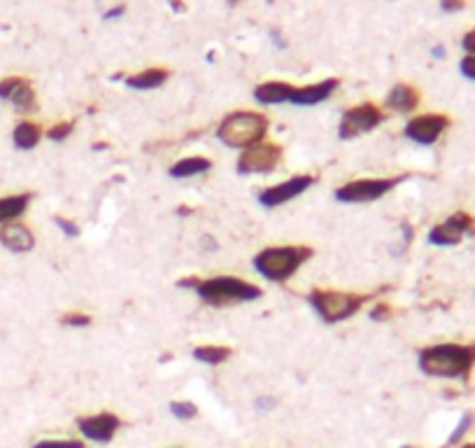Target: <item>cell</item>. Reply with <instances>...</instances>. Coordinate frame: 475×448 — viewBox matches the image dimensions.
Segmentation results:
<instances>
[{"label":"cell","mask_w":475,"mask_h":448,"mask_svg":"<svg viewBox=\"0 0 475 448\" xmlns=\"http://www.w3.org/2000/svg\"><path fill=\"white\" fill-rule=\"evenodd\" d=\"M475 364V343H438L420 353V369L433 379H466Z\"/></svg>","instance_id":"cell-1"},{"label":"cell","mask_w":475,"mask_h":448,"mask_svg":"<svg viewBox=\"0 0 475 448\" xmlns=\"http://www.w3.org/2000/svg\"><path fill=\"white\" fill-rule=\"evenodd\" d=\"M312 257V250L308 245H280V247H265L254 257V269L263 278L285 283L292 278Z\"/></svg>","instance_id":"cell-2"},{"label":"cell","mask_w":475,"mask_h":448,"mask_svg":"<svg viewBox=\"0 0 475 448\" xmlns=\"http://www.w3.org/2000/svg\"><path fill=\"white\" fill-rule=\"evenodd\" d=\"M268 131V119L259 112H231V115L224 117V122L217 129V135L224 145L229 147H252L256 142H261V138Z\"/></svg>","instance_id":"cell-3"},{"label":"cell","mask_w":475,"mask_h":448,"mask_svg":"<svg viewBox=\"0 0 475 448\" xmlns=\"http://www.w3.org/2000/svg\"><path fill=\"white\" fill-rule=\"evenodd\" d=\"M198 297L210 306H231V303H243L261 297V290L247 280L219 276V278H207L194 285Z\"/></svg>","instance_id":"cell-4"},{"label":"cell","mask_w":475,"mask_h":448,"mask_svg":"<svg viewBox=\"0 0 475 448\" xmlns=\"http://www.w3.org/2000/svg\"><path fill=\"white\" fill-rule=\"evenodd\" d=\"M366 297L361 294H348V292H328V290H315L310 294V303L326 323H340L348 320L364 306Z\"/></svg>","instance_id":"cell-5"},{"label":"cell","mask_w":475,"mask_h":448,"mask_svg":"<svg viewBox=\"0 0 475 448\" xmlns=\"http://www.w3.org/2000/svg\"><path fill=\"white\" fill-rule=\"evenodd\" d=\"M406 175L399 178H370V180H354L348 185L336 189V198L343 203H370L382 198L387 191H391L399 182H404Z\"/></svg>","instance_id":"cell-6"},{"label":"cell","mask_w":475,"mask_h":448,"mask_svg":"<svg viewBox=\"0 0 475 448\" xmlns=\"http://www.w3.org/2000/svg\"><path fill=\"white\" fill-rule=\"evenodd\" d=\"M382 110L373 106V103H361V106H354L350 110L343 112L340 126H338V133H340L343 140L357 138V135H364L368 131L377 129L382 124Z\"/></svg>","instance_id":"cell-7"},{"label":"cell","mask_w":475,"mask_h":448,"mask_svg":"<svg viewBox=\"0 0 475 448\" xmlns=\"http://www.w3.org/2000/svg\"><path fill=\"white\" fill-rule=\"evenodd\" d=\"M282 159V147L273 142H256L238 157L240 173H270Z\"/></svg>","instance_id":"cell-8"},{"label":"cell","mask_w":475,"mask_h":448,"mask_svg":"<svg viewBox=\"0 0 475 448\" xmlns=\"http://www.w3.org/2000/svg\"><path fill=\"white\" fill-rule=\"evenodd\" d=\"M466 234H475V218L469 213L459 211L442 224H436L429 231V241L433 245H457Z\"/></svg>","instance_id":"cell-9"},{"label":"cell","mask_w":475,"mask_h":448,"mask_svg":"<svg viewBox=\"0 0 475 448\" xmlns=\"http://www.w3.org/2000/svg\"><path fill=\"white\" fill-rule=\"evenodd\" d=\"M77 427H79V432H82V437H86L88 442L108 444V442L115 439L117 430L122 427V418H119L117 413L103 411V413H96V415H86V418H79Z\"/></svg>","instance_id":"cell-10"},{"label":"cell","mask_w":475,"mask_h":448,"mask_svg":"<svg viewBox=\"0 0 475 448\" xmlns=\"http://www.w3.org/2000/svg\"><path fill=\"white\" fill-rule=\"evenodd\" d=\"M447 126H450V119L445 115L431 112V115H420V117L410 119L406 126V135L410 140L420 142V145H433Z\"/></svg>","instance_id":"cell-11"},{"label":"cell","mask_w":475,"mask_h":448,"mask_svg":"<svg viewBox=\"0 0 475 448\" xmlns=\"http://www.w3.org/2000/svg\"><path fill=\"white\" fill-rule=\"evenodd\" d=\"M312 182H315V178L312 175H296V178L292 180H285L280 182V185H273L268 189H263L259 194V203L265 206V208H277L282 203L292 201V198L301 196L305 189H308Z\"/></svg>","instance_id":"cell-12"},{"label":"cell","mask_w":475,"mask_h":448,"mask_svg":"<svg viewBox=\"0 0 475 448\" xmlns=\"http://www.w3.org/2000/svg\"><path fill=\"white\" fill-rule=\"evenodd\" d=\"M0 243L12 252H28V250H33L35 236L26 224L10 222V224H3V227H0Z\"/></svg>","instance_id":"cell-13"},{"label":"cell","mask_w":475,"mask_h":448,"mask_svg":"<svg viewBox=\"0 0 475 448\" xmlns=\"http://www.w3.org/2000/svg\"><path fill=\"white\" fill-rule=\"evenodd\" d=\"M340 84L336 77H328L324 82H317V84H310V86H301V89H294L292 94V101L294 106H317V103L326 101L328 96L336 91V86Z\"/></svg>","instance_id":"cell-14"},{"label":"cell","mask_w":475,"mask_h":448,"mask_svg":"<svg viewBox=\"0 0 475 448\" xmlns=\"http://www.w3.org/2000/svg\"><path fill=\"white\" fill-rule=\"evenodd\" d=\"M296 86L289 82H263L254 89L256 101L263 103V106H277V103H285L292 99Z\"/></svg>","instance_id":"cell-15"},{"label":"cell","mask_w":475,"mask_h":448,"mask_svg":"<svg viewBox=\"0 0 475 448\" xmlns=\"http://www.w3.org/2000/svg\"><path fill=\"white\" fill-rule=\"evenodd\" d=\"M387 106L396 112H413L420 106V91L410 84H396L387 96Z\"/></svg>","instance_id":"cell-16"},{"label":"cell","mask_w":475,"mask_h":448,"mask_svg":"<svg viewBox=\"0 0 475 448\" xmlns=\"http://www.w3.org/2000/svg\"><path fill=\"white\" fill-rule=\"evenodd\" d=\"M30 198H33L30 191H26V194H12V196L0 198V224H10L17 218H21V215L26 213Z\"/></svg>","instance_id":"cell-17"},{"label":"cell","mask_w":475,"mask_h":448,"mask_svg":"<svg viewBox=\"0 0 475 448\" xmlns=\"http://www.w3.org/2000/svg\"><path fill=\"white\" fill-rule=\"evenodd\" d=\"M168 79V70L164 68H149V70H142V73H135L131 77H126V86H131V89H140V91H147V89H156Z\"/></svg>","instance_id":"cell-18"},{"label":"cell","mask_w":475,"mask_h":448,"mask_svg":"<svg viewBox=\"0 0 475 448\" xmlns=\"http://www.w3.org/2000/svg\"><path fill=\"white\" fill-rule=\"evenodd\" d=\"M210 159L205 157H187L182 159V162H177L171 166V175L173 178H194L198 173H205L210 171Z\"/></svg>","instance_id":"cell-19"},{"label":"cell","mask_w":475,"mask_h":448,"mask_svg":"<svg viewBox=\"0 0 475 448\" xmlns=\"http://www.w3.org/2000/svg\"><path fill=\"white\" fill-rule=\"evenodd\" d=\"M40 138H42V129L33 122H21L12 133L14 145H17L19 150H33L40 142Z\"/></svg>","instance_id":"cell-20"},{"label":"cell","mask_w":475,"mask_h":448,"mask_svg":"<svg viewBox=\"0 0 475 448\" xmlns=\"http://www.w3.org/2000/svg\"><path fill=\"white\" fill-rule=\"evenodd\" d=\"M7 101H12L14 108H19L23 112L33 110V106H35V91H33V86H30V82H28L26 77L19 79V84L14 86V91H12V96Z\"/></svg>","instance_id":"cell-21"},{"label":"cell","mask_w":475,"mask_h":448,"mask_svg":"<svg viewBox=\"0 0 475 448\" xmlns=\"http://www.w3.org/2000/svg\"><path fill=\"white\" fill-rule=\"evenodd\" d=\"M194 357L205 364H222L231 357V348L227 346H200L194 350Z\"/></svg>","instance_id":"cell-22"},{"label":"cell","mask_w":475,"mask_h":448,"mask_svg":"<svg viewBox=\"0 0 475 448\" xmlns=\"http://www.w3.org/2000/svg\"><path fill=\"white\" fill-rule=\"evenodd\" d=\"M171 413L177 420H191L198 415V406L191 402H173L171 404Z\"/></svg>","instance_id":"cell-23"},{"label":"cell","mask_w":475,"mask_h":448,"mask_svg":"<svg viewBox=\"0 0 475 448\" xmlns=\"http://www.w3.org/2000/svg\"><path fill=\"white\" fill-rule=\"evenodd\" d=\"M33 448H84V444L77 439H45L33 444Z\"/></svg>","instance_id":"cell-24"},{"label":"cell","mask_w":475,"mask_h":448,"mask_svg":"<svg viewBox=\"0 0 475 448\" xmlns=\"http://www.w3.org/2000/svg\"><path fill=\"white\" fill-rule=\"evenodd\" d=\"M70 133H72V122H61V124L52 126L50 133H47V135H50V140L61 142V140H66Z\"/></svg>","instance_id":"cell-25"},{"label":"cell","mask_w":475,"mask_h":448,"mask_svg":"<svg viewBox=\"0 0 475 448\" xmlns=\"http://www.w3.org/2000/svg\"><path fill=\"white\" fill-rule=\"evenodd\" d=\"M471 425H473V415H471V413H464V418L459 420L457 430L452 432V435H450V442H447V444H457L459 439H462V437L466 435V430H469Z\"/></svg>","instance_id":"cell-26"},{"label":"cell","mask_w":475,"mask_h":448,"mask_svg":"<svg viewBox=\"0 0 475 448\" xmlns=\"http://www.w3.org/2000/svg\"><path fill=\"white\" fill-rule=\"evenodd\" d=\"M54 222L59 224L61 231H63V234H66V236H72V238H77V236H79V227H77L75 222H70V220H66V218H54Z\"/></svg>","instance_id":"cell-27"},{"label":"cell","mask_w":475,"mask_h":448,"mask_svg":"<svg viewBox=\"0 0 475 448\" xmlns=\"http://www.w3.org/2000/svg\"><path fill=\"white\" fill-rule=\"evenodd\" d=\"M91 323V318L84 315V313H70V315H63V325H70V327H86Z\"/></svg>","instance_id":"cell-28"},{"label":"cell","mask_w":475,"mask_h":448,"mask_svg":"<svg viewBox=\"0 0 475 448\" xmlns=\"http://www.w3.org/2000/svg\"><path fill=\"white\" fill-rule=\"evenodd\" d=\"M462 73L469 79H475V56H466V59H462Z\"/></svg>","instance_id":"cell-29"},{"label":"cell","mask_w":475,"mask_h":448,"mask_svg":"<svg viewBox=\"0 0 475 448\" xmlns=\"http://www.w3.org/2000/svg\"><path fill=\"white\" fill-rule=\"evenodd\" d=\"M389 313H391V308L387 306V303H377V306L370 310V318L373 320H387Z\"/></svg>","instance_id":"cell-30"},{"label":"cell","mask_w":475,"mask_h":448,"mask_svg":"<svg viewBox=\"0 0 475 448\" xmlns=\"http://www.w3.org/2000/svg\"><path fill=\"white\" fill-rule=\"evenodd\" d=\"M462 45H464V50L469 52V56H475V28H473V30H469V33L464 35Z\"/></svg>","instance_id":"cell-31"},{"label":"cell","mask_w":475,"mask_h":448,"mask_svg":"<svg viewBox=\"0 0 475 448\" xmlns=\"http://www.w3.org/2000/svg\"><path fill=\"white\" fill-rule=\"evenodd\" d=\"M124 12H126V7L124 5H117V7H112V10L105 12V19H115V17H119V14H124Z\"/></svg>","instance_id":"cell-32"},{"label":"cell","mask_w":475,"mask_h":448,"mask_svg":"<svg viewBox=\"0 0 475 448\" xmlns=\"http://www.w3.org/2000/svg\"><path fill=\"white\" fill-rule=\"evenodd\" d=\"M273 404H275V402H273V399H265V397H263V399H259V402H256V406H259V409H270Z\"/></svg>","instance_id":"cell-33"},{"label":"cell","mask_w":475,"mask_h":448,"mask_svg":"<svg viewBox=\"0 0 475 448\" xmlns=\"http://www.w3.org/2000/svg\"><path fill=\"white\" fill-rule=\"evenodd\" d=\"M464 3H442V10H462Z\"/></svg>","instance_id":"cell-34"},{"label":"cell","mask_w":475,"mask_h":448,"mask_svg":"<svg viewBox=\"0 0 475 448\" xmlns=\"http://www.w3.org/2000/svg\"><path fill=\"white\" fill-rule=\"evenodd\" d=\"M445 54V50H442V47H436V50H433V56H442Z\"/></svg>","instance_id":"cell-35"},{"label":"cell","mask_w":475,"mask_h":448,"mask_svg":"<svg viewBox=\"0 0 475 448\" xmlns=\"http://www.w3.org/2000/svg\"><path fill=\"white\" fill-rule=\"evenodd\" d=\"M459 448H475V444H464V446H459Z\"/></svg>","instance_id":"cell-36"},{"label":"cell","mask_w":475,"mask_h":448,"mask_svg":"<svg viewBox=\"0 0 475 448\" xmlns=\"http://www.w3.org/2000/svg\"><path fill=\"white\" fill-rule=\"evenodd\" d=\"M404 448H413V446H404Z\"/></svg>","instance_id":"cell-37"}]
</instances>
